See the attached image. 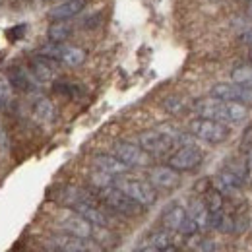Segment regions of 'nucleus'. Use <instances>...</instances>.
Listing matches in <instances>:
<instances>
[{
    "mask_svg": "<svg viewBox=\"0 0 252 252\" xmlns=\"http://www.w3.org/2000/svg\"><path fill=\"white\" fill-rule=\"evenodd\" d=\"M227 171H231L233 175H237L243 183H247L249 179H251V171H249V165H247V161L245 159H231L229 163H227V167H225Z\"/></svg>",
    "mask_w": 252,
    "mask_h": 252,
    "instance_id": "a878e982",
    "label": "nucleus"
},
{
    "mask_svg": "<svg viewBox=\"0 0 252 252\" xmlns=\"http://www.w3.org/2000/svg\"><path fill=\"white\" fill-rule=\"evenodd\" d=\"M204 159V154L196 148V146H181L171 158H169V165L177 171H192L196 169Z\"/></svg>",
    "mask_w": 252,
    "mask_h": 252,
    "instance_id": "9d476101",
    "label": "nucleus"
},
{
    "mask_svg": "<svg viewBox=\"0 0 252 252\" xmlns=\"http://www.w3.org/2000/svg\"><path fill=\"white\" fill-rule=\"evenodd\" d=\"M53 245L63 252H101V247H97L92 239H80L68 233L55 235Z\"/></svg>",
    "mask_w": 252,
    "mask_h": 252,
    "instance_id": "ddd939ff",
    "label": "nucleus"
},
{
    "mask_svg": "<svg viewBox=\"0 0 252 252\" xmlns=\"http://www.w3.org/2000/svg\"><path fill=\"white\" fill-rule=\"evenodd\" d=\"M51 196H53L55 202L63 204V206L70 208V210H72L76 204H80V202H94V198H92L86 190L78 189V187H59Z\"/></svg>",
    "mask_w": 252,
    "mask_h": 252,
    "instance_id": "2eb2a0df",
    "label": "nucleus"
},
{
    "mask_svg": "<svg viewBox=\"0 0 252 252\" xmlns=\"http://www.w3.org/2000/svg\"><path fill=\"white\" fill-rule=\"evenodd\" d=\"M231 78L235 84H243V86H252V64H243L237 66L231 72Z\"/></svg>",
    "mask_w": 252,
    "mask_h": 252,
    "instance_id": "bb28decb",
    "label": "nucleus"
},
{
    "mask_svg": "<svg viewBox=\"0 0 252 252\" xmlns=\"http://www.w3.org/2000/svg\"><path fill=\"white\" fill-rule=\"evenodd\" d=\"M198 251L200 252H214L216 251V243L212 239H202L198 243Z\"/></svg>",
    "mask_w": 252,
    "mask_h": 252,
    "instance_id": "72a5a7b5",
    "label": "nucleus"
},
{
    "mask_svg": "<svg viewBox=\"0 0 252 252\" xmlns=\"http://www.w3.org/2000/svg\"><path fill=\"white\" fill-rule=\"evenodd\" d=\"M68 20H59L55 24H51L49 32H47V37L49 41H55V43H64L70 35H72V26L66 24Z\"/></svg>",
    "mask_w": 252,
    "mask_h": 252,
    "instance_id": "5701e85b",
    "label": "nucleus"
},
{
    "mask_svg": "<svg viewBox=\"0 0 252 252\" xmlns=\"http://www.w3.org/2000/svg\"><path fill=\"white\" fill-rule=\"evenodd\" d=\"M113 154L128 167H148L152 161V156L146 150L130 142H117L113 148Z\"/></svg>",
    "mask_w": 252,
    "mask_h": 252,
    "instance_id": "0eeeda50",
    "label": "nucleus"
},
{
    "mask_svg": "<svg viewBox=\"0 0 252 252\" xmlns=\"http://www.w3.org/2000/svg\"><path fill=\"white\" fill-rule=\"evenodd\" d=\"M30 70L41 84L53 82L59 76V61L39 53V55H33L30 59Z\"/></svg>",
    "mask_w": 252,
    "mask_h": 252,
    "instance_id": "f8f14e48",
    "label": "nucleus"
},
{
    "mask_svg": "<svg viewBox=\"0 0 252 252\" xmlns=\"http://www.w3.org/2000/svg\"><path fill=\"white\" fill-rule=\"evenodd\" d=\"M163 107H165V111H169V113H173V115H177V113H181L183 109H185V101L181 99V97H167L165 101H163Z\"/></svg>",
    "mask_w": 252,
    "mask_h": 252,
    "instance_id": "c756f323",
    "label": "nucleus"
},
{
    "mask_svg": "<svg viewBox=\"0 0 252 252\" xmlns=\"http://www.w3.org/2000/svg\"><path fill=\"white\" fill-rule=\"evenodd\" d=\"M14 92L8 74H0V107H10L14 103Z\"/></svg>",
    "mask_w": 252,
    "mask_h": 252,
    "instance_id": "b1692460",
    "label": "nucleus"
},
{
    "mask_svg": "<svg viewBox=\"0 0 252 252\" xmlns=\"http://www.w3.org/2000/svg\"><path fill=\"white\" fill-rule=\"evenodd\" d=\"M39 53L66 64V66H72V68L84 64V61H86V53L80 47L66 45V43H55V41H49L47 45H43Z\"/></svg>",
    "mask_w": 252,
    "mask_h": 252,
    "instance_id": "39448f33",
    "label": "nucleus"
},
{
    "mask_svg": "<svg viewBox=\"0 0 252 252\" xmlns=\"http://www.w3.org/2000/svg\"><path fill=\"white\" fill-rule=\"evenodd\" d=\"M196 113L204 119H212V121H220V123H231V125H239L243 121H247L249 117V109L243 103H235V101H223L218 97H210V99H200L196 103Z\"/></svg>",
    "mask_w": 252,
    "mask_h": 252,
    "instance_id": "f257e3e1",
    "label": "nucleus"
},
{
    "mask_svg": "<svg viewBox=\"0 0 252 252\" xmlns=\"http://www.w3.org/2000/svg\"><path fill=\"white\" fill-rule=\"evenodd\" d=\"M187 214H189V218L194 220V223L198 225L200 231H206L210 227V210L206 208L204 200H192Z\"/></svg>",
    "mask_w": 252,
    "mask_h": 252,
    "instance_id": "412c9836",
    "label": "nucleus"
},
{
    "mask_svg": "<svg viewBox=\"0 0 252 252\" xmlns=\"http://www.w3.org/2000/svg\"><path fill=\"white\" fill-rule=\"evenodd\" d=\"M243 187H245V183L237 175H233L231 171H227V169L220 171L214 177V189L220 190L223 196H235V194L241 192Z\"/></svg>",
    "mask_w": 252,
    "mask_h": 252,
    "instance_id": "dca6fc26",
    "label": "nucleus"
},
{
    "mask_svg": "<svg viewBox=\"0 0 252 252\" xmlns=\"http://www.w3.org/2000/svg\"><path fill=\"white\" fill-rule=\"evenodd\" d=\"M72 210L78 212L82 218H86L92 225H97V227H109V218L95 206V202H80V204H76Z\"/></svg>",
    "mask_w": 252,
    "mask_h": 252,
    "instance_id": "6ab92c4d",
    "label": "nucleus"
},
{
    "mask_svg": "<svg viewBox=\"0 0 252 252\" xmlns=\"http://www.w3.org/2000/svg\"><path fill=\"white\" fill-rule=\"evenodd\" d=\"M76 86L74 84H55V92L57 94H61V95H64V97H76Z\"/></svg>",
    "mask_w": 252,
    "mask_h": 252,
    "instance_id": "2f4dec72",
    "label": "nucleus"
},
{
    "mask_svg": "<svg viewBox=\"0 0 252 252\" xmlns=\"http://www.w3.org/2000/svg\"><path fill=\"white\" fill-rule=\"evenodd\" d=\"M148 245L154 247L156 251L171 247V235H169V231H156V233L150 237V243H148Z\"/></svg>",
    "mask_w": 252,
    "mask_h": 252,
    "instance_id": "cd10ccee",
    "label": "nucleus"
},
{
    "mask_svg": "<svg viewBox=\"0 0 252 252\" xmlns=\"http://www.w3.org/2000/svg\"><path fill=\"white\" fill-rule=\"evenodd\" d=\"M51 252H63V251H59V249H57V247L53 245V249H51Z\"/></svg>",
    "mask_w": 252,
    "mask_h": 252,
    "instance_id": "58836bf2",
    "label": "nucleus"
},
{
    "mask_svg": "<svg viewBox=\"0 0 252 252\" xmlns=\"http://www.w3.org/2000/svg\"><path fill=\"white\" fill-rule=\"evenodd\" d=\"M132 252H144L142 249H136V251H132Z\"/></svg>",
    "mask_w": 252,
    "mask_h": 252,
    "instance_id": "ea45409f",
    "label": "nucleus"
},
{
    "mask_svg": "<svg viewBox=\"0 0 252 252\" xmlns=\"http://www.w3.org/2000/svg\"><path fill=\"white\" fill-rule=\"evenodd\" d=\"M138 146L146 150L150 156H165L175 144L173 140L159 128V130H146L138 136Z\"/></svg>",
    "mask_w": 252,
    "mask_h": 252,
    "instance_id": "423d86ee",
    "label": "nucleus"
},
{
    "mask_svg": "<svg viewBox=\"0 0 252 252\" xmlns=\"http://www.w3.org/2000/svg\"><path fill=\"white\" fill-rule=\"evenodd\" d=\"M200 229H198V225L194 223V220L192 218H189L187 216V220H185V223L181 225V229H179V233L181 235H187V237H190V235H196Z\"/></svg>",
    "mask_w": 252,
    "mask_h": 252,
    "instance_id": "7c9ffc66",
    "label": "nucleus"
},
{
    "mask_svg": "<svg viewBox=\"0 0 252 252\" xmlns=\"http://www.w3.org/2000/svg\"><path fill=\"white\" fill-rule=\"evenodd\" d=\"M8 136H6V132L2 130V126H0V146H2V150H8V140H6Z\"/></svg>",
    "mask_w": 252,
    "mask_h": 252,
    "instance_id": "f704fd0d",
    "label": "nucleus"
},
{
    "mask_svg": "<svg viewBox=\"0 0 252 252\" xmlns=\"http://www.w3.org/2000/svg\"><path fill=\"white\" fill-rule=\"evenodd\" d=\"M33 117H35L39 123H43V125L53 123L55 117H57L55 103H53L51 99H47V97H39V99H35V103H33Z\"/></svg>",
    "mask_w": 252,
    "mask_h": 252,
    "instance_id": "aec40b11",
    "label": "nucleus"
},
{
    "mask_svg": "<svg viewBox=\"0 0 252 252\" xmlns=\"http://www.w3.org/2000/svg\"><path fill=\"white\" fill-rule=\"evenodd\" d=\"M57 223L68 235H74V237H80V239H92L94 237V225L74 210L68 212V214H63L57 220Z\"/></svg>",
    "mask_w": 252,
    "mask_h": 252,
    "instance_id": "6e6552de",
    "label": "nucleus"
},
{
    "mask_svg": "<svg viewBox=\"0 0 252 252\" xmlns=\"http://www.w3.org/2000/svg\"><path fill=\"white\" fill-rule=\"evenodd\" d=\"M204 204H206V208L210 210V214H214V212H220L223 210V194H221L218 189H208L206 190V194H204Z\"/></svg>",
    "mask_w": 252,
    "mask_h": 252,
    "instance_id": "393cba45",
    "label": "nucleus"
},
{
    "mask_svg": "<svg viewBox=\"0 0 252 252\" xmlns=\"http://www.w3.org/2000/svg\"><path fill=\"white\" fill-rule=\"evenodd\" d=\"M247 14L252 16V0H251V4H249V8H247Z\"/></svg>",
    "mask_w": 252,
    "mask_h": 252,
    "instance_id": "4c0bfd02",
    "label": "nucleus"
},
{
    "mask_svg": "<svg viewBox=\"0 0 252 252\" xmlns=\"http://www.w3.org/2000/svg\"><path fill=\"white\" fill-rule=\"evenodd\" d=\"M94 165H95V169H99V171H103V173H107V175H113V177H121V175L128 173V169H130V167H128L126 163H123L117 156H105V154L95 156Z\"/></svg>",
    "mask_w": 252,
    "mask_h": 252,
    "instance_id": "a211bd4d",
    "label": "nucleus"
},
{
    "mask_svg": "<svg viewBox=\"0 0 252 252\" xmlns=\"http://www.w3.org/2000/svg\"><path fill=\"white\" fill-rule=\"evenodd\" d=\"M247 165H249V171H251V177H252V148L249 150V154H247Z\"/></svg>",
    "mask_w": 252,
    "mask_h": 252,
    "instance_id": "e433bc0d",
    "label": "nucleus"
},
{
    "mask_svg": "<svg viewBox=\"0 0 252 252\" xmlns=\"http://www.w3.org/2000/svg\"><path fill=\"white\" fill-rule=\"evenodd\" d=\"M148 179H150V183H152L154 189H161V190H173L181 185V175L171 165L152 167Z\"/></svg>",
    "mask_w": 252,
    "mask_h": 252,
    "instance_id": "9b49d317",
    "label": "nucleus"
},
{
    "mask_svg": "<svg viewBox=\"0 0 252 252\" xmlns=\"http://www.w3.org/2000/svg\"><path fill=\"white\" fill-rule=\"evenodd\" d=\"M212 97H218L223 101H235L243 105H252V86L243 84H218L212 88Z\"/></svg>",
    "mask_w": 252,
    "mask_h": 252,
    "instance_id": "1a4fd4ad",
    "label": "nucleus"
},
{
    "mask_svg": "<svg viewBox=\"0 0 252 252\" xmlns=\"http://www.w3.org/2000/svg\"><path fill=\"white\" fill-rule=\"evenodd\" d=\"M86 6H88V0H64V2L53 6L49 10V18L55 20V22H59V20H70V18L78 16Z\"/></svg>",
    "mask_w": 252,
    "mask_h": 252,
    "instance_id": "f3484780",
    "label": "nucleus"
},
{
    "mask_svg": "<svg viewBox=\"0 0 252 252\" xmlns=\"http://www.w3.org/2000/svg\"><path fill=\"white\" fill-rule=\"evenodd\" d=\"M190 132L192 136L208 142V144H221L229 138V128L220 123V121H212V119H194L190 123Z\"/></svg>",
    "mask_w": 252,
    "mask_h": 252,
    "instance_id": "20e7f679",
    "label": "nucleus"
},
{
    "mask_svg": "<svg viewBox=\"0 0 252 252\" xmlns=\"http://www.w3.org/2000/svg\"><path fill=\"white\" fill-rule=\"evenodd\" d=\"M90 181H92V185H95L97 189H107V187H113V185H115L113 175H107V173H103V171H99V169H97L95 173H92Z\"/></svg>",
    "mask_w": 252,
    "mask_h": 252,
    "instance_id": "c85d7f7f",
    "label": "nucleus"
},
{
    "mask_svg": "<svg viewBox=\"0 0 252 252\" xmlns=\"http://www.w3.org/2000/svg\"><path fill=\"white\" fill-rule=\"evenodd\" d=\"M26 24H18V26H14V28H10L8 32H6V37L10 39V41H18V39H22L24 37V33H26Z\"/></svg>",
    "mask_w": 252,
    "mask_h": 252,
    "instance_id": "473e14b6",
    "label": "nucleus"
},
{
    "mask_svg": "<svg viewBox=\"0 0 252 252\" xmlns=\"http://www.w3.org/2000/svg\"><path fill=\"white\" fill-rule=\"evenodd\" d=\"M241 39H243V43H245V45H251L252 47V30H249L247 33H243V37H241Z\"/></svg>",
    "mask_w": 252,
    "mask_h": 252,
    "instance_id": "c9c22d12",
    "label": "nucleus"
},
{
    "mask_svg": "<svg viewBox=\"0 0 252 252\" xmlns=\"http://www.w3.org/2000/svg\"><path fill=\"white\" fill-rule=\"evenodd\" d=\"M8 78L14 86V90H20L24 94H33L41 86V82L33 76L32 70H26V68H20V66H12L8 70Z\"/></svg>",
    "mask_w": 252,
    "mask_h": 252,
    "instance_id": "4468645a",
    "label": "nucleus"
},
{
    "mask_svg": "<svg viewBox=\"0 0 252 252\" xmlns=\"http://www.w3.org/2000/svg\"><path fill=\"white\" fill-rule=\"evenodd\" d=\"M115 187L121 189L125 194H128L132 200H136L140 206L148 208L154 206L158 200V192L152 187V183L148 181H140V179H115Z\"/></svg>",
    "mask_w": 252,
    "mask_h": 252,
    "instance_id": "7ed1b4c3",
    "label": "nucleus"
},
{
    "mask_svg": "<svg viewBox=\"0 0 252 252\" xmlns=\"http://www.w3.org/2000/svg\"><path fill=\"white\" fill-rule=\"evenodd\" d=\"M101 200L113 212H117L121 216H128V218L140 216L142 214V208H144L136 200H132L128 194H125L121 189H117L115 185L113 187H107V189H101Z\"/></svg>",
    "mask_w": 252,
    "mask_h": 252,
    "instance_id": "f03ea898",
    "label": "nucleus"
},
{
    "mask_svg": "<svg viewBox=\"0 0 252 252\" xmlns=\"http://www.w3.org/2000/svg\"><path fill=\"white\" fill-rule=\"evenodd\" d=\"M187 210L183 208V206H173V208H169L165 214H163V225L169 229V231H179L181 229V225L185 223L187 220Z\"/></svg>",
    "mask_w": 252,
    "mask_h": 252,
    "instance_id": "4be33fe9",
    "label": "nucleus"
},
{
    "mask_svg": "<svg viewBox=\"0 0 252 252\" xmlns=\"http://www.w3.org/2000/svg\"><path fill=\"white\" fill-rule=\"evenodd\" d=\"M0 109H2V107H0Z\"/></svg>",
    "mask_w": 252,
    "mask_h": 252,
    "instance_id": "a19ab883",
    "label": "nucleus"
}]
</instances>
